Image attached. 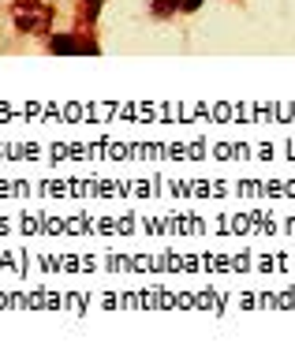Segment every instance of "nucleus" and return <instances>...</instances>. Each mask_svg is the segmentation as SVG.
<instances>
[{
    "mask_svg": "<svg viewBox=\"0 0 295 355\" xmlns=\"http://www.w3.org/2000/svg\"><path fill=\"white\" fill-rule=\"evenodd\" d=\"M45 49L53 56H101V42L87 31H64V34H49Z\"/></svg>",
    "mask_w": 295,
    "mask_h": 355,
    "instance_id": "obj_2",
    "label": "nucleus"
},
{
    "mask_svg": "<svg viewBox=\"0 0 295 355\" xmlns=\"http://www.w3.org/2000/svg\"><path fill=\"white\" fill-rule=\"evenodd\" d=\"M202 4H206V0H179V15H195Z\"/></svg>",
    "mask_w": 295,
    "mask_h": 355,
    "instance_id": "obj_5",
    "label": "nucleus"
},
{
    "mask_svg": "<svg viewBox=\"0 0 295 355\" xmlns=\"http://www.w3.org/2000/svg\"><path fill=\"white\" fill-rule=\"evenodd\" d=\"M150 15L154 19H176L179 15V0H150Z\"/></svg>",
    "mask_w": 295,
    "mask_h": 355,
    "instance_id": "obj_4",
    "label": "nucleus"
},
{
    "mask_svg": "<svg viewBox=\"0 0 295 355\" xmlns=\"http://www.w3.org/2000/svg\"><path fill=\"white\" fill-rule=\"evenodd\" d=\"M101 4L105 0H79V23L93 31V23H98V15H101Z\"/></svg>",
    "mask_w": 295,
    "mask_h": 355,
    "instance_id": "obj_3",
    "label": "nucleus"
},
{
    "mask_svg": "<svg viewBox=\"0 0 295 355\" xmlns=\"http://www.w3.org/2000/svg\"><path fill=\"white\" fill-rule=\"evenodd\" d=\"M12 19H15L19 34L49 37L53 19H56V4H49V0H12Z\"/></svg>",
    "mask_w": 295,
    "mask_h": 355,
    "instance_id": "obj_1",
    "label": "nucleus"
}]
</instances>
